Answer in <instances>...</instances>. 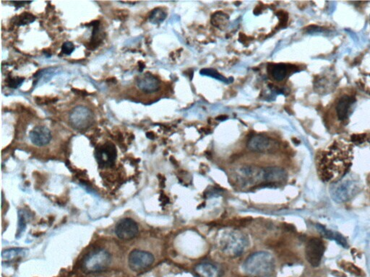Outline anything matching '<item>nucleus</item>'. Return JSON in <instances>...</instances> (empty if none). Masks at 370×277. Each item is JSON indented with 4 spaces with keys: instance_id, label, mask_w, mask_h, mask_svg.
Returning <instances> with one entry per match:
<instances>
[{
    "instance_id": "nucleus-22",
    "label": "nucleus",
    "mask_w": 370,
    "mask_h": 277,
    "mask_svg": "<svg viewBox=\"0 0 370 277\" xmlns=\"http://www.w3.org/2000/svg\"><path fill=\"white\" fill-rule=\"evenodd\" d=\"M35 20H36V17L33 16L32 14L25 12V13H23L22 15L18 17V20H17V22L18 26H23V25L31 24Z\"/></svg>"
},
{
    "instance_id": "nucleus-26",
    "label": "nucleus",
    "mask_w": 370,
    "mask_h": 277,
    "mask_svg": "<svg viewBox=\"0 0 370 277\" xmlns=\"http://www.w3.org/2000/svg\"><path fill=\"white\" fill-rule=\"evenodd\" d=\"M24 82V78H10L8 80V86L11 88H17L19 86L22 85L23 82Z\"/></svg>"
},
{
    "instance_id": "nucleus-6",
    "label": "nucleus",
    "mask_w": 370,
    "mask_h": 277,
    "mask_svg": "<svg viewBox=\"0 0 370 277\" xmlns=\"http://www.w3.org/2000/svg\"><path fill=\"white\" fill-rule=\"evenodd\" d=\"M358 192V183L355 180L343 179L338 180L331 188V196L338 203L348 201Z\"/></svg>"
},
{
    "instance_id": "nucleus-19",
    "label": "nucleus",
    "mask_w": 370,
    "mask_h": 277,
    "mask_svg": "<svg viewBox=\"0 0 370 277\" xmlns=\"http://www.w3.org/2000/svg\"><path fill=\"white\" fill-rule=\"evenodd\" d=\"M229 17L222 12H216L212 17V24L215 27L223 30L227 26Z\"/></svg>"
},
{
    "instance_id": "nucleus-14",
    "label": "nucleus",
    "mask_w": 370,
    "mask_h": 277,
    "mask_svg": "<svg viewBox=\"0 0 370 277\" xmlns=\"http://www.w3.org/2000/svg\"><path fill=\"white\" fill-rule=\"evenodd\" d=\"M29 138L33 145L38 147H43L49 145L52 140V132L45 126H37L30 131Z\"/></svg>"
},
{
    "instance_id": "nucleus-25",
    "label": "nucleus",
    "mask_w": 370,
    "mask_h": 277,
    "mask_svg": "<svg viewBox=\"0 0 370 277\" xmlns=\"http://www.w3.org/2000/svg\"><path fill=\"white\" fill-rule=\"evenodd\" d=\"M75 45L72 42L67 41L63 43L62 52L66 55H70L75 50Z\"/></svg>"
},
{
    "instance_id": "nucleus-2",
    "label": "nucleus",
    "mask_w": 370,
    "mask_h": 277,
    "mask_svg": "<svg viewBox=\"0 0 370 277\" xmlns=\"http://www.w3.org/2000/svg\"><path fill=\"white\" fill-rule=\"evenodd\" d=\"M276 266L275 259L266 251L256 252L247 257L244 262L245 273L252 277H266L273 273Z\"/></svg>"
},
{
    "instance_id": "nucleus-8",
    "label": "nucleus",
    "mask_w": 370,
    "mask_h": 277,
    "mask_svg": "<svg viewBox=\"0 0 370 277\" xmlns=\"http://www.w3.org/2000/svg\"><path fill=\"white\" fill-rule=\"evenodd\" d=\"M155 261V258L150 252L145 250H133L128 257V265L133 271H144L148 269Z\"/></svg>"
},
{
    "instance_id": "nucleus-16",
    "label": "nucleus",
    "mask_w": 370,
    "mask_h": 277,
    "mask_svg": "<svg viewBox=\"0 0 370 277\" xmlns=\"http://www.w3.org/2000/svg\"><path fill=\"white\" fill-rule=\"evenodd\" d=\"M356 98L352 96H342L336 105V112L340 121H345L352 113L353 106L355 105Z\"/></svg>"
},
{
    "instance_id": "nucleus-27",
    "label": "nucleus",
    "mask_w": 370,
    "mask_h": 277,
    "mask_svg": "<svg viewBox=\"0 0 370 277\" xmlns=\"http://www.w3.org/2000/svg\"><path fill=\"white\" fill-rule=\"evenodd\" d=\"M12 3H13V4H15V7H17V5H18V8H20V7L24 6V5L26 4V3H26V2H13Z\"/></svg>"
},
{
    "instance_id": "nucleus-15",
    "label": "nucleus",
    "mask_w": 370,
    "mask_h": 277,
    "mask_svg": "<svg viewBox=\"0 0 370 277\" xmlns=\"http://www.w3.org/2000/svg\"><path fill=\"white\" fill-rule=\"evenodd\" d=\"M264 183L268 186H276L287 180V173L280 167L264 168Z\"/></svg>"
},
{
    "instance_id": "nucleus-23",
    "label": "nucleus",
    "mask_w": 370,
    "mask_h": 277,
    "mask_svg": "<svg viewBox=\"0 0 370 277\" xmlns=\"http://www.w3.org/2000/svg\"><path fill=\"white\" fill-rule=\"evenodd\" d=\"M23 251L22 249L15 248L10 249V250H5L3 253V259H13L14 258L17 257L19 253Z\"/></svg>"
},
{
    "instance_id": "nucleus-5",
    "label": "nucleus",
    "mask_w": 370,
    "mask_h": 277,
    "mask_svg": "<svg viewBox=\"0 0 370 277\" xmlns=\"http://www.w3.org/2000/svg\"><path fill=\"white\" fill-rule=\"evenodd\" d=\"M69 122L77 130H85L94 124V114L86 106H76L70 111Z\"/></svg>"
},
{
    "instance_id": "nucleus-18",
    "label": "nucleus",
    "mask_w": 370,
    "mask_h": 277,
    "mask_svg": "<svg viewBox=\"0 0 370 277\" xmlns=\"http://www.w3.org/2000/svg\"><path fill=\"white\" fill-rule=\"evenodd\" d=\"M289 71V66L284 64H276L270 67V73L277 82L283 81L287 78Z\"/></svg>"
},
{
    "instance_id": "nucleus-20",
    "label": "nucleus",
    "mask_w": 370,
    "mask_h": 277,
    "mask_svg": "<svg viewBox=\"0 0 370 277\" xmlns=\"http://www.w3.org/2000/svg\"><path fill=\"white\" fill-rule=\"evenodd\" d=\"M166 13L161 8H156L150 12L149 20L153 24H159L166 19Z\"/></svg>"
},
{
    "instance_id": "nucleus-9",
    "label": "nucleus",
    "mask_w": 370,
    "mask_h": 277,
    "mask_svg": "<svg viewBox=\"0 0 370 277\" xmlns=\"http://www.w3.org/2000/svg\"><path fill=\"white\" fill-rule=\"evenodd\" d=\"M95 156L100 168H112L117 159V148L113 143L108 142L96 148Z\"/></svg>"
},
{
    "instance_id": "nucleus-21",
    "label": "nucleus",
    "mask_w": 370,
    "mask_h": 277,
    "mask_svg": "<svg viewBox=\"0 0 370 277\" xmlns=\"http://www.w3.org/2000/svg\"><path fill=\"white\" fill-rule=\"evenodd\" d=\"M201 75H206V76L211 77V78L216 79V80H221L222 82H228L227 79L223 77V75L219 74L216 70L213 69H204L201 70Z\"/></svg>"
},
{
    "instance_id": "nucleus-12",
    "label": "nucleus",
    "mask_w": 370,
    "mask_h": 277,
    "mask_svg": "<svg viewBox=\"0 0 370 277\" xmlns=\"http://www.w3.org/2000/svg\"><path fill=\"white\" fill-rule=\"evenodd\" d=\"M324 250H325V247L320 240L316 239V238L310 240L307 245L306 250H305L307 260L312 266L320 265Z\"/></svg>"
},
{
    "instance_id": "nucleus-4",
    "label": "nucleus",
    "mask_w": 370,
    "mask_h": 277,
    "mask_svg": "<svg viewBox=\"0 0 370 277\" xmlns=\"http://www.w3.org/2000/svg\"><path fill=\"white\" fill-rule=\"evenodd\" d=\"M112 262V255L103 248L94 249L82 261V269L89 273L100 272L108 269Z\"/></svg>"
},
{
    "instance_id": "nucleus-1",
    "label": "nucleus",
    "mask_w": 370,
    "mask_h": 277,
    "mask_svg": "<svg viewBox=\"0 0 370 277\" xmlns=\"http://www.w3.org/2000/svg\"><path fill=\"white\" fill-rule=\"evenodd\" d=\"M353 159L352 145L343 140H336L321 156L319 173L321 179L336 183L346 174Z\"/></svg>"
},
{
    "instance_id": "nucleus-17",
    "label": "nucleus",
    "mask_w": 370,
    "mask_h": 277,
    "mask_svg": "<svg viewBox=\"0 0 370 277\" xmlns=\"http://www.w3.org/2000/svg\"><path fill=\"white\" fill-rule=\"evenodd\" d=\"M194 272L199 277H219L220 270L210 263H202L194 268Z\"/></svg>"
},
{
    "instance_id": "nucleus-24",
    "label": "nucleus",
    "mask_w": 370,
    "mask_h": 277,
    "mask_svg": "<svg viewBox=\"0 0 370 277\" xmlns=\"http://www.w3.org/2000/svg\"><path fill=\"white\" fill-rule=\"evenodd\" d=\"M26 226L25 217L24 215L21 214L20 211H19L18 214V229H17V238L20 236L21 233L24 232L25 230Z\"/></svg>"
},
{
    "instance_id": "nucleus-11",
    "label": "nucleus",
    "mask_w": 370,
    "mask_h": 277,
    "mask_svg": "<svg viewBox=\"0 0 370 277\" xmlns=\"http://www.w3.org/2000/svg\"><path fill=\"white\" fill-rule=\"evenodd\" d=\"M116 236L119 239L129 241L136 238L139 233V227L136 221L130 218H124L119 220L116 224L115 229Z\"/></svg>"
},
{
    "instance_id": "nucleus-7",
    "label": "nucleus",
    "mask_w": 370,
    "mask_h": 277,
    "mask_svg": "<svg viewBox=\"0 0 370 277\" xmlns=\"http://www.w3.org/2000/svg\"><path fill=\"white\" fill-rule=\"evenodd\" d=\"M278 147L279 144L276 140L261 134L252 136L247 143L249 150L259 153H274Z\"/></svg>"
},
{
    "instance_id": "nucleus-13",
    "label": "nucleus",
    "mask_w": 370,
    "mask_h": 277,
    "mask_svg": "<svg viewBox=\"0 0 370 277\" xmlns=\"http://www.w3.org/2000/svg\"><path fill=\"white\" fill-rule=\"evenodd\" d=\"M136 86L141 92L151 94L160 90L161 82L157 77L147 73L138 77L136 79Z\"/></svg>"
},
{
    "instance_id": "nucleus-3",
    "label": "nucleus",
    "mask_w": 370,
    "mask_h": 277,
    "mask_svg": "<svg viewBox=\"0 0 370 277\" xmlns=\"http://www.w3.org/2000/svg\"><path fill=\"white\" fill-rule=\"evenodd\" d=\"M220 248L228 257H240L248 245L246 236L238 230L229 231L222 235L220 239Z\"/></svg>"
},
{
    "instance_id": "nucleus-10",
    "label": "nucleus",
    "mask_w": 370,
    "mask_h": 277,
    "mask_svg": "<svg viewBox=\"0 0 370 277\" xmlns=\"http://www.w3.org/2000/svg\"><path fill=\"white\" fill-rule=\"evenodd\" d=\"M237 175L238 182L243 187L258 186L261 180L264 183V169L247 166L241 168Z\"/></svg>"
}]
</instances>
